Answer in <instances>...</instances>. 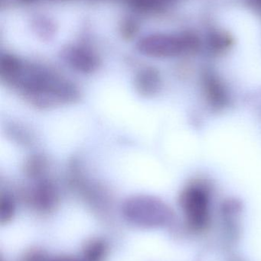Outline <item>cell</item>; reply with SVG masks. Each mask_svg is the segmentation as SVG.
<instances>
[{"instance_id": "6da1fadb", "label": "cell", "mask_w": 261, "mask_h": 261, "mask_svg": "<svg viewBox=\"0 0 261 261\" xmlns=\"http://www.w3.org/2000/svg\"><path fill=\"white\" fill-rule=\"evenodd\" d=\"M6 86L40 110L74 103L80 97L79 90L72 81L40 66L23 64Z\"/></svg>"}, {"instance_id": "7a4b0ae2", "label": "cell", "mask_w": 261, "mask_h": 261, "mask_svg": "<svg viewBox=\"0 0 261 261\" xmlns=\"http://www.w3.org/2000/svg\"><path fill=\"white\" fill-rule=\"evenodd\" d=\"M197 38L193 35L153 34L138 41L136 48L141 55L150 58H168L178 56L198 47Z\"/></svg>"}, {"instance_id": "3957f363", "label": "cell", "mask_w": 261, "mask_h": 261, "mask_svg": "<svg viewBox=\"0 0 261 261\" xmlns=\"http://www.w3.org/2000/svg\"><path fill=\"white\" fill-rule=\"evenodd\" d=\"M123 211L130 220L144 225L154 223L162 219L167 213V208L162 202L153 196L137 195L126 201Z\"/></svg>"}, {"instance_id": "277c9868", "label": "cell", "mask_w": 261, "mask_h": 261, "mask_svg": "<svg viewBox=\"0 0 261 261\" xmlns=\"http://www.w3.org/2000/svg\"><path fill=\"white\" fill-rule=\"evenodd\" d=\"M61 57L69 67L79 73L90 74L99 68V58L85 47L70 46L63 50Z\"/></svg>"}, {"instance_id": "5b68a950", "label": "cell", "mask_w": 261, "mask_h": 261, "mask_svg": "<svg viewBox=\"0 0 261 261\" xmlns=\"http://www.w3.org/2000/svg\"><path fill=\"white\" fill-rule=\"evenodd\" d=\"M26 196L34 206L42 211L53 208L58 199L56 187L53 181L46 176L34 180L33 185L26 191Z\"/></svg>"}, {"instance_id": "8992f818", "label": "cell", "mask_w": 261, "mask_h": 261, "mask_svg": "<svg viewBox=\"0 0 261 261\" xmlns=\"http://www.w3.org/2000/svg\"><path fill=\"white\" fill-rule=\"evenodd\" d=\"M208 190L202 184H190L181 195V202L187 213L194 216H203L208 208Z\"/></svg>"}, {"instance_id": "52a82bcc", "label": "cell", "mask_w": 261, "mask_h": 261, "mask_svg": "<svg viewBox=\"0 0 261 261\" xmlns=\"http://www.w3.org/2000/svg\"><path fill=\"white\" fill-rule=\"evenodd\" d=\"M135 90L144 97H152L159 93L162 87V77L159 70L154 67L140 69L134 77Z\"/></svg>"}, {"instance_id": "ba28073f", "label": "cell", "mask_w": 261, "mask_h": 261, "mask_svg": "<svg viewBox=\"0 0 261 261\" xmlns=\"http://www.w3.org/2000/svg\"><path fill=\"white\" fill-rule=\"evenodd\" d=\"M204 93L211 107L223 108L228 101V93L220 79L212 73H207L202 80Z\"/></svg>"}, {"instance_id": "9c48e42d", "label": "cell", "mask_w": 261, "mask_h": 261, "mask_svg": "<svg viewBox=\"0 0 261 261\" xmlns=\"http://www.w3.org/2000/svg\"><path fill=\"white\" fill-rule=\"evenodd\" d=\"M49 168L47 158L42 154L35 153L26 159L24 164V173L32 180L45 177Z\"/></svg>"}, {"instance_id": "30bf717a", "label": "cell", "mask_w": 261, "mask_h": 261, "mask_svg": "<svg viewBox=\"0 0 261 261\" xmlns=\"http://www.w3.org/2000/svg\"><path fill=\"white\" fill-rule=\"evenodd\" d=\"M23 64L24 63L19 58L14 55L9 54L2 55L0 58V80L2 82L7 85L22 67Z\"/></svg>"}, {"instance_id": "8fae6325", "label": "cell", "mask_w": 261, "mask_h": 261, "mask_svg": "<svg viewBox=\"0 0 261 261\" xmlns=\"http://www.w3.org/2000/svg\"><path fill=\"white\" fill-rule=\"evenodd\" d=\"M15 212V202L13 198L9 193H4L0 197V219L8 221L13 216Z\"/></svg>"}, {"instance_id": "7c38bea8", "label": "cell", "mask_w": 261, "mask_h": 261, "mask_svg": "<svg viewBox=\"0 0 261 261\" xmlns=\"http://www.w3.org/2000/svg\"><path fill=\"white\" fill-rule=\"evenodd\" d=\"M231 43V40L230 36L223 32H214L209 37L210 45L215 50H225L229 47Z\"/></svg>"}, {"instance_id": "4fadbf2b", "label": "cell", "mask_w": 261, "mask_h": 261, "mask_svg": "<svg viewBox=\"0 0 261 261\" xmlns=\"http://www.w3.org/2000/svg\"><path fill=\"white\" fill-rule=\"evenodd\" d=\"M165 0H128V3L136 9L150 10L156 9L163 5Z\"/></svg>"}, {"instance_id": "5bb4252c", "label": "cell", "mask_w": 261, "mask_h": 261, "mask_svg": "<svg viewBox=\"0 0 261 261\" xmlns=\"http://www.w3.org/2000/svg\"><path fill=\"white\" fill-rule=\"evenodd\" d=\"M9 132H10V136L12 137V139L16 142L19 143V144H29L31 141L30 136L29 134L24 128H21V127L18 126H12L9 128Z\"/></svg>"}, {"instance_id": "9a60e30c", "label": "cell", "mask_w": 261, "mask_h": 261, "mask_svg": "<svg viewBox=\"0 0 261 261\" xmlns=\"http://www.w3.org/2000/svg\"><path fill=\"white\" fill-rule=\"evenodd\" d=\"M90 254H89V257H90V260H98V258L99 259L100 257H101L103 254V250H104V248H103L102 245H100L98 242L95 243L94 245L90 247Z\"/></svg>"}, {"instance_id": "2e32d148", "label": "cell", "mask_w": 261, "mask_h": 261, "mask_svg": "<svg viewBox=\"0 0 261 261\" xmlns=\"http://www.w3.org/2000/svg\"><path fill=\"white\" fill-rule=\"evenodd\" d=\"M56 261H77L75 260H70V259H61V260H58Z\"/></svg>"}]
</instances>
